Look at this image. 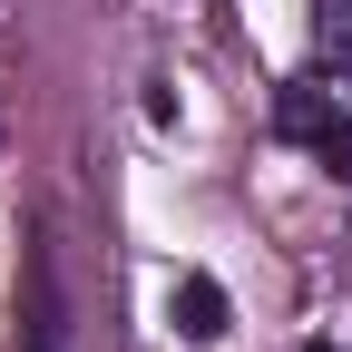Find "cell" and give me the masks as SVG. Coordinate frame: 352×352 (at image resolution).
Listing matches in <instances>:
<instances>
[{
  "mask_svg": "<svg viewBox=\"0 0 352 352\" xmlns=\"http://www.w3.org/2000/svg\"><path fill=\"white\" fill-rule=\"evenodd\" d=\"M274 127H284L294 147H314V157H323L333 176H352V108L333 98L323 78H294L284 98H274Z\"/></svg>",
  "mask_w": 352,
  "mask_h": 352,
  "instance_id": "obj_1",
  "label": "cell"
},
{
  "mask_svg": "<svg viewBox=\"0 0 352 352\" xmlns=\"http://www.w3.org/2000/svg\"><path fill=\"white\" fill-rule=\"evenodd\" d=\"M303 352H333V342H303Z\"/></svg>",
  "mask_w": 352,
  "mask_h": 352,
  "instance_id": "obj_4",
  "label": "cell"
},
{
  "mask_svg": "<svg viewBox=\"0 0 352 352\" xmlns=\"http://www.w3.org/2000/svg\"><path fill=\"white\" fill-rule=\"evenodd\" d=\"M166 323H176V342H186V352H215V342L235 333V303H226V284H215V274H176Z\"/></svg>",
  "mask_w": 352,
  "mask_h": 352,
  "instance_id": "obj_2",
  "label": "cell"
},
{
  "mask_svg": "<svg viewBox=\"0 0 352 352\" xmlns=\"http://www.w3.org/2000/svg\"><path fill=\"white\" fill-rule=\"evenodd\" d=\"M20 352H69V323H59V254L30 245V314H20Z\"/></svg>",
  "mask_w": 352,
  "mask_h": 352,
  "instance_id": "obj_3",
  "label": "cell"
}]
</instances>
